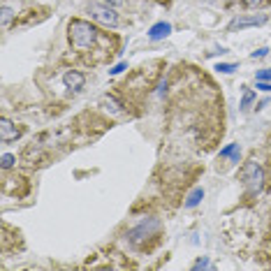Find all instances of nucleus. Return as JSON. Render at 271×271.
Wrapping results in <instances>:
<instances>
[{
	"label": "nucleus",
	"instance_id": "1",
	"mask_svg": "<svg viewBox=\"0 0 271 271\" xmlns=\"http://www.w3.org/2000/svg\"><path fill=\"white\" fill-rule=\"evenodd\" d=\"M70 40L77 49H88L97 40V28L93 23H88V21L75 19L70 23Z\"/></svg>",
	"mask_w": 271,
	"mask_h": 271
},
{
	"label": "nucleus",
	"instance_id": "2",
	"mask_svg": "<svg viewBox=\"0 0 271 271\" xmlns=\"http://www.w3.org/2000/svg\"><path fill=\"white\" fill-rule=\"evenodd\" d=\"M243 181H246V186L251 192H257L262 190V181H264V169H262L257 162H248L243 167Z\"/></svg>",
	"mask_w": 271,
	"mask_h": 271
},
{
	"label": "nucleus",
	"instance_id": "3",
	"mask_svg": "<svg viewBox=\"0 0 271 271\" xmlns=\"http://www.w3.org/2000/svg\"><path fill=\"white\" fill-rule=\"evenodd\" d=\"M90 16L102 26H109V28H116L118 26V14L114 12L111 5H90Z\"/></svg>",
	"mask_w": 271,
	"mask_h": 271
},
{
	"label": "nucleus",
	"instance_id": "4",
	"mask_svg": "<svg viewBox=\"0 0 271 271\" xmlns=\"http://www.w3.org/2000/svg\"><path fill=\"white\" fill-rule=\"evenodd\" d=\"M158 227H160V223H158L156 218H146V220H141L137 227H132L130 234H128V236H130L132 243H139V241H144L146 236L153 234V232H156Z\"/></svg>",
	"mask_w": 271,
	"mask_h": 271
},
{
	"label": "nucleus",
	"instance_id": "5",
	"mask_svg": "<svg viewBox=\"0 0 271 271\" xmlns=\"http://www.w3.org/2000/svg\"><path fill=\"white\" fill-rule=\"evenodd\" d=\"M269 21L266 14H260V16H243V19H236L230 23V30H243V28H251V26H264Z\"/></svg>",
	"mask_w": 271,
	"mask_h": 271
},
{
	"label": "nucleus",
	"instance_id": "6",
	"mask_svg": "<svg viewBox=\"0 0 271 271\" xmlns=\"http://www.w3.org/2000/svg\"><path fill=\"white\" fill-rule=\"evenodd\" d=\"M19 135H21L19 128H16L12 120H7V118L0 120V141H3V144H7V141L16 139Z\"/></svg>",
	"mask_w": 271,
	"mask_h": 271
},
{
	"label": "nucleus",
	"instance_id": "7",
	"mask_svg": "<svg viewBox=\"0 0 271 271\" xmlns=\"http://www.w3.org/2000/svg\"><path fill=\"white\" fill-rule=\"evenodd\" d=\"M63 81H65V86L70 90H81V88H84V84H86V77L81 75V72H77V70H70V72H65Z\"/></svg>",
	"mask_w": 271,
	"mask_h": 271
},
{
	"label": "nucleus",
	"instance_id": "8",
	"mask_svg": "<svg viewBox=\"0 0 271 271\" xmlns=\"http://www.w3.org/2000/svg\"><path fill=\"white\" fill-rule=\"evenodd\" d=\"M169 33H171V23H167V21H160V23L151 26L149 37H151V40H165Z\"/></svg>",
	"mask_w": 271,
	"mask_h": 271
},
{
	"label": "nucleus",
	"instance_id": "9",
	"mask_svg": "<svg viewBox=\"0 0 271 271\" xmlns=\"http://www.w3.org/2000/svg\"><path fill=\"white\" fill-rule=\"evenodd\" d=\"M202 200H204V190H202V188H195V190L188 195V200H186V209H195Z\"/></svg>",
	"mask_w": 271,
	"mask_h": 271
},
{
	"label": "nucleus",
	"instance_id": "10",
	"mask_svg": "<svg viewBox=\"0 0 271 271\" xmlns=\"http://www.w3.org/2000/svg\"><path fill=\"white\" fill-rule=\"evenodd\" d=\"M220 156H223V158H225V156H230L234 162H239V156H241L239 144H230V146H225V149L220 151Z\"/></svg>",
	"mask_w": 271,
	"mask_h": 271
},
{
	"label": "nucleus",
	"instance_id": "11",
	"mask_svg": "<svg viewBox=\"0 0 271 271\" xmlns=\"http://www.w3.org/2000/svg\"><path fill=\"white\" fill-rule=\"evenodd\" d=\"M253 100H255V93H253V90H243V97H241V109H248Z\"/></svg>",
	"mask_w": 271,
	"mask_h": 271
},
{
	"label": "nucleus",
	"instance_id": "12",
	"mask_svg": "<svg viewBox=\"0 0 271 271\" xmlns=\"http://www.w3.org/2000/svg\"><path fill=\"white\" fill-rule=\"evenodd\" d=\"M105 105H107V109H109L111 114H120V105L114 100V97H105Z\"/></svg>",
	"mask_w": 271,
	"mask_h": 271
},
{
	"label": "nucleus",
	"instance_id": "13",
	"mask_svg": "<svg viewBox=\"0 0 271 271\" xmlns=\"http://www.w3.org/2000/svg\"><path fill=\"white\" fill-rule=\"evenodd\" d=\"M216 70H218V72H223V75H230V72H234V70H236V65H232V63H218Z\"/></svg>",
	"mask_w": 271,
	"mask_h": 271
},
{
	"label": "nucleus",
	"instance_id": "14",
	"mask_svg": "<svg viewBox=\"0 0 271 271\" xmlns=\"http://www.w3.org/2000/svg\"><path fill=\"white\" fill-rule=\"evenodd\" d=\"M14 160H16V158L12 156V153H5V156H3V169H10V167H14Z\"/></svg>",
	"mask_w": 271,
	"mask_h": 271
},
{
	"label": "nucleus",
	"instance_id": "15",
	"mask_svg": "<svg viewBox=\"0 0 271 271\" xmlns=\"http://www.w3.org/2000/svg\"><path fill=\"white\" fill-rule=\"evenodd\" d=\"M209 266H211V262L206 260V257H202V260H197L195 264H192V269L197 271V269H209Z\"/></svg>",
	"mask_w": 271,
	"mask_h": 271
},
{
	"label": "nucleus",
	"instance_id": "16",
	"mask_svg": "<svg viewBox=\"0 0 271 271\" xmlns=\"http://www.w3.org/2000/svg\"><path fill=\"white\" fill-rule=\"evenodd\" d=\"M0 12H3V26H7L12 21V10H10V7H3Z\"/></svg>",
	"mask_w": 271,
	"mask_h": 271
},
{
	"label": "nucleus",
	"instance_id": "17",
	"mask_svg": "<svg viewBox=\"0 0 271 271\" xmlns=\"http://www.w3.org/2000/svg\"><path fill=\"white\" fill-rule=\"evenodd\" d=\"M257 81H271V70H262V72H257Z\"/></svg>",
	"mask_w": 271,
	"mask_h": 271
},
{
	"label": "nucleus",
	"instance_id": "18",
	"mask_svg": "<svg viewBox=\"0 0 271 271\" xmlns=\"http://www.w3.org/2000/svg\"><path fill=\"white\" fill-rule=\"evenodd\" d=\"M257 88L264 90V93H269V90H271V81H257Z\"/></svg>",
	"mask_w": 271,
	"mask_h": 271
},
{
	"label": "nucleus",
	"instance_id": "19",
	"mask_svg": "<svg viewBox=\"0 0 271 271\" xmlns=\"http://www.w3.org/2000/svg\"><path fill=\"white\" fill-rule=\"evenodd\" d=\"M123 70H126V63H118V65H114L109 72H111V75H120Z\"/></svg>",
	"mask_w": 271,
	"mask_h": 271
},
{
	"label": "nucleus",
	"instance_id": "20",
	"mask_svg": "<svg viewBox=\"0 0 271 271\" xmlns=\"http://www.w3.org/2000/svg\"><path fill=\"white\" fill-rule=\"evenodd\" d=\"M266 54H269V49H257V51H253V58H255V60L257 58H264Z\"/></svg>",
	"mask_w": 271,
	"mask_h": 271
},
{
	"label": "nucleus",
	"instance_id": "21",
	"mask_svg": "<svg viewBox=\"0 0 271 271\" xmlns=\"http://www.w3.org/2000/svg\"><path fill=\"white\" fill-rule=\"evenodd\" d=\"M126 0H105V5H111V7H118V5H123Z\"/></svg>",
	"mask_w": 271,
	"mask_h": 271
},
{
	"label": "nucleus",
	"instance_id": "22",
	"mask_svg": "<svg viewBox=\"0 0 271 271\" xmlns=\"http://www.w3.org/2000/svg\"><path fill=\"white\" fill-rule=\"evenodd\" d=\"M260 3H262V0H243V5H246V7H257Z\"/></svg>",
	"mask_w": 271,
	"mask_h": 271
}]
</instances>
